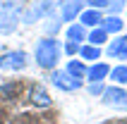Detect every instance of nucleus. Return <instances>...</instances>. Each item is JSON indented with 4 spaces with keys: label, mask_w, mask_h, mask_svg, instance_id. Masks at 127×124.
Segmentation results:
<instances>
[{
    "label": "nucleus",
    "mask_w": 127,
    "mask_h": 124,
    "mask_svg": "<svg viewBox=\"0 0 127 124\" xmlns=\"http://www.w3.org/2000/svg\"><path fill=\"white\" fill-rule=\"evenodd\" d=\"M63 57V43L58 41V36H43L34 45V60L36 64L46 72L58 69V62Z\"/></svg>",
    "instance_id": "nucleus-1"
},
{
    "label": "nucleus",
    "mask_w": 127,
    "mask_h": 124,
    "mask_svg": "<svg viewBox=\"0 0 127 124\" xmlns=\"http://www.w3.org/2000/svg\"><path fill=\"white\" fill-rule=\"evenodd\" d=\"M24 12V2L22 0H2L0 2V34L10 36L17 31Z\"/></svg>",
    "instance_id": "nucleus-2"
},
{
    "label": "nucleus",
    "mask_w": 127,
    "mask_h": 124,
    "mask_svg": "<svg viewBox=\"0 0 127 124\" xmlns=\"http://www.w3.org/2000/svg\"><path fill=\"white\" fill-rule=\"evenodd\" d=\"M58 7H60V0H34L22 12V21L24 24H34L36 19H46V17L58 12Z\"/></svg>",
    "instance_id": "nucleus-3"
},
{
    "label": "nucleus",
    "mask_w": 127,
    "mask_h": 124,
    "mask_svg": "<svg viewBox=\"0 0 127 124\" xmlns=\"http://www.w3.org/2000/svg\"><path fill=\"white\" fill-rule=\"evenodd\" d=\"M29 64V55L24 50H7L0 55V72H22Z\"/></svg>",
    "instance_id": "nucleus-4"
},
{
    "label": "nucleus",
    "mask_w": 127,
    "mask_h": 124,
    "mask_svg": "<svg viewBox=\"0 0 127 124\" xmlns=\"http://www.w3.org/2000/svg\"><path fill=\"white\" fill-rule=\"evenodd\" d=\"M50 83H53L58 91H63V93H72V91H79L84 86V81L70 76L65 69H53V72H50Z\"/></svg>",
    "instance_id": "nucleus-5"
},
{
    "label": "nucleus",
    "mask_w": 127,
    "mask_h": 124,
    "mask_svg": "<svg viewBox=\"0 0 127 124\" xmlns=\"http://www.w3.org/2000/svg\"><path fill=\"white\" fill-rule=\"evenodd\" d=\"M27 100L34 105V107H38V110H46V107H50V105H53V98H50L48 88H46L43 83H38V81H34L31 86H29Z\"/></svg>",
    "instance_id": "nucleus-6"
},
{
    "label": "nucleus",
    "mask_w": 127,
    "mask_h": 124,
    "mask_svg": "<svg viewBox=\"0 0 127 124\" xmlns=\"http://www.w3.org/2000/svg\"><path fill=\"white\" fill-rule=\"evenodd\" d=\"M101 103L110 105V107H120V105L127 107V91H125V86H115V83L106 86L103 93H101Z\"/></svg>",
    "instance_id": "nucleus-7"
},
{
    "label": "nucleus",
    "mask_w": 127,
    "mask_h": 124,
    "mask_svg": "<svg viewBox=\"0 0 127 124\" xmlns=\"http://www.w3.org/2000/svg\"><path fill=\"white\" fill-rule=\"evenodd\" d=\"M84 0H60V7H58V10H60V17H63V21H74L79 17V14L84 12Z\"/></svg>",
    "instance_id": "nucleus-8"
},
{
    "label": "nucleus",
    "mask_w": 127,
    "mask_h": 124,
    "mask_svg": "<svg viewBox=\"0 0 127 124\" xmlns=\"http://www.w3.org/2000/svg\"><path fill=\"white\" fill-rule=\"evenodd\" d=\"M106 55L113 60H127V34H118L106 43Z\"/></svg>",
    "instance_id": "nucleus-9"
},
{
    "label": "nucleus",
    "mask_w": 127,
    "mask_h": 124,
    "mask_svg": "<svg viewBox=\"0 0 127 124\" xmlns=\"http://www.w3.org/2000/svg\"><path fill=\"white\" fill-rule=\"evenodd\" d=\"M22 96V81H0V100L14 103Z\"/></svg>",
    "instance_id": "nucleus-10"
},
{
    "label": "nucleus",
    "mask_w": 127,
    "mask_h": 124,
    "mask_svg": "<svg viewBox=\"0 0 127 124\" xmlns=\"http://www.w3.org/2000/svg\"><path fill=\"white\" fill-rule=\"evenodd\" d=\"M108 72H110V67H108L106 62H91L89 67H86V81L89 83H96V81H106L108 79Z\"/></svg>",
    "instance_id": "nucleus-11"
},
{
    "label": "nucleus",
    "mask_w": 127,
    "mask_h": 124,
    "mask_svg": "<svg viewBox=\"0 0 127 124\" xmlns=\"http://www.w3.org/2000/svg\"><path fill=\"white\" fill-rule=\"evenodd\" d=\"M77 21L86 29H94V26H101L103 21V10H91V7H84V12L77 17Z\"/></svg>",
    "instance_id": "nucleus-12"
},
{
    "label": "nucleus",
    "mask_w": 127,
    "mask_h": 124,
    "mask_svg": "<svg viewBox=\"0 0 127 124\" xmlns=\"http://www.w3.org/2000/svg\"><path fill=\"white\" fill-rule=\"evenodd\" d=\"M101 29L106 31L108 36L110 34H122V29H125V21H122L120 14H103V21H101Z\"/></svg>",
    "instance_id": "nucleus-13"
},
{
    "label": "nucleus",
    "mask_w": 127,
    "mask_h": 124,
    "mask_svg": "<svg viewBox=\"0 0 127 124\" xmlns=\"http://www.w3.org/2000/svg\"><path fill=\"white\" fill-rule=\"evenodd\" d=\"M77 55H79V60H82V62H98L101 55H103V48H98V45H89V43H82Z\"/></svg>",
    "instance_id": "nucleus-14"
},
{
    "label": "nucleus",
    "mask_w": 127,
    "mask_h": 124,
    "mask_svg": "<svg viewBox=\"0 0 127 124\" xmlns=\"http://www.w3.org/2000/svg\"><path fill=\"white\" fill-rule=\"evenodd\" d=\"M63 17H60V14H50V17H46V19H43V31H46V36H58L60 34V29H63Z\"/></svg>",
    "instance_id": "nucleus-15"
},
{
    "label": "nucleus",
    "mask_w": 127,
    "mask_h": 124,
    "mask_svg": "<svg viewBox=\"0 0 127 124\" xmlns=\"http://www.w3.org/2000/svg\"><path fill=\"white\" fill-rule=\"evenodd\" d=\"M65 72H67L70 76H74V79H79V81H84V76H86V62L77 60V57H70Z\"/></svg>",
    "instance_id": "nucleus-16"
},
{
    "label": "nucleus",
    "mask_w": 127,
    "mask_h": 124,
    "mask_svg": "<svg viewBox=\"0 0 127 124\" xmlns=\"http://www.w3.org/2000/svg\"><path fill=\"white\" fill-rule=\"evenodd\" d=\"M108 38H110V36H108L101 26H94V29L86 31V43H89V45H98L101 48L103 43H108Z\"/></svg>",
    "instance_id": "nucleus-17"
},
{
    "label": "nucleus",
    "mask_w": 127,
    "mask_h": 124,
    "mask_svg": "<svg viewBox=\"0 0 127 124\" xmlns=\"http://www.w3.org/2000/svg\"><path fill=\"white\" fill-rule=\"evenodd\" d=\"M108 79H110L115 86H127V64H115V67H110Z\"/></svg>",
    "instance_id": "nucleus-18"
},
{
    "label": "nucleus",
    "mask_w": 127,
    "mask_h": 124,
    "mask_svg": "<svg viewBox=\"0 0 127 124\" xmlns=\"http://www.w3.org/2000/svg\"><path fill=\"white\" fill-rule=\"evenodd\" d=\"M86 31L89 29L86 26H82V24H70L67 26V41H74V43H84L86 41Z\"/></svg>",
    "instance_id": "nucleus-19"
},
{
    "label": "nucleus",
    "mask_w": 127,
    "mask_h": 124,
    "mask_svg": "<svg viewBox=\"0 0 127 124\" xmlns=\"http://www.w3.org/2000/svg\"><path fill=\"white\" fill-rule=\"evenodd\" d=\"M125 7H127L125 0H106V10H108L110 14H120Z\"/></svg>",
    "instance_id": "nucleus-20"
},
{
    "label": "nucleus",
    "mask_w": 127,
    "mask_h": 124,
    "mask_svg": "<svg viewBox=\"0 0 127 124\" xmlns=\"http://www.w3.org/2000/svg\"><path fill=\"white\" fill-rule=\"evenodd\" d=\"M79 45H82V43H74V41H65V43H63V53H67L70 57H77V53H79Z\"/></svg>",
    "instance_id": "nucleus-21"
},
{
    "label": "nucleus",
    "mask_w": 127,
    "mask_h": 124,
    "mask_svg": "<svg viewBox=\"0 0 127 124\" xmlns=\"http://www.w3.org/2000/svg\"><path fill=\"white\" fill-rule=\"evenodd\" d=\"M103 88H106L103 81H96V83H89V86H86V91H89L91 96H98V98H101V93H103Z\"/></svg>",
    "instance_id": "nucleus-22"
},
{
    "label": "nucleus",
    "mask_w": 127,
    "mask_h": 124,
    "mask_svg": "<svg viewBox=\"0 0 127 124\" xmlns=\"http://www.w3.org/2000/svg\"><path fill=\"white\" fill-rule=\"evenodd\" d=\"M84 5L91 10H106V0H84Z\"/></svg>",
    "instance_id": "nucleus-23"
},
{
    "label": "nucleus",
    "mask_w": 127,
    "mask_h": 124,
    "mask_svg": "<svg viewBox=\"0 0 127 124\" xmlns=\"http://www.w3.org/2000/svg\"><path fill=\"white\" fill-rule=\"evenodd\" d=\"M125 14H127V7H125Z\"/></svg>",
    "instance_id": "nucleus-24"
},
{
    "label": "nucleus",
    "mask_w": 127,
    "mask_h": 124,
    "mask_svg": "<svg viewBox=\"0 0 127 124\" xmlns=\"http://www.w3.org/2000/svg\"><path fill=\"white\" fill-rule=\"evenodd\" d=\"M120 124H127V122H120Z\"/></svg>",
    "instance_id": "nucleus-25"
},
{
    "label": "nucleus",
    "mask_w": 127,
    "mask_h": 124,
    "mask_svg": "<svg viewBox=\"0 0 127 124\" xmlns=\"http://www.w3.org/2000/svg\"><path fill=\"white\" fill-rule=\"evenodd\" d=\"M0 81H2V79H0Z\"/></svg>",
    "instance_id": "nucleus-26"
},
{
    "label": "nucleus",
    "mask_w": 127,
    "mask_h": 124,
    "mask_svg": "<svg viewBox=\"0 0 127 124\" xmlns=\"http://www.w3.org/2000/svg\"><path fill=\"white\" fill-rule=\"evenodd\" d=\"M125 2H127V0H125Z\"/></svg>",
    "instance_id": "nucleus-27"
}]
</instances>
